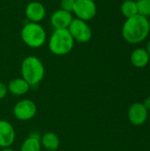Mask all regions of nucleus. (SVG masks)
Returning <instances> with one entry per match:
<instances>
[{
  "label": "nucleus",
  "mask_w": 150,
  "mask_h": 151,
  "mask_svg": "<svg viewBox=\"0 0 150 151\" xmlns=\"http://www.w3.org/2000/svg\"><path fill=\"white\" fill-rule=\"evenodd\" d=\"M8 94V88H7V86L3 83V82H0V101L3 100Z\"/></svg>",
  "instance_id": "obj_19"
},
{
  "label": "nucleus",
  "mask_w": 150,
  "mask_h": 151,
  "mask_svg": "<svg viewBox=\"0 0 150 151\" xmlns=\"http://www.w3.org/2000/svg\"><path fill=\"white\" fill-rule=\"evenodd\" d=\"M138 14L149 18L150 17V0H136Z\"/></svg>",
  "instance_id": "obj_17"
},
{
  "label": "nucleus",
  "mask_w": 150,
  "mask_h": 151,
  "mask_svg": "<svg viewBox=\"0 0 150 151\" xmlns=\"http://www.w3.org/2000/svg\"><path fill=\"white\" fill-rule=\"evenodd\" d=\"M121 13L126 19L132 18L138 14V9L136 1L133 0H125L120 7Z\"/></svg>",
  "instance_id": "obj_16"
},
{
  "label": "nucleus",
  "mask_w": 150,
  "mask_h": 151,
  "mask_svg": "<svg viewBox=\"0 0 150 151\" xmlns=\"http://www.w3.org/2000/svg\"><path fill=\"white\" fill-rule=\"evenodd\" d=\"M67 29L73 38L74 42L86 43L92 39L93 32L87 21L75 18L72 20Z\"/></svg>",
  "instance_id": "obj_5"
},
{
  "label": "nucleus",
  "mask_w": 150,
  "mask_h": 151,
  "mask_svg": "<svg viewBox=\"0 0 150 151\" xmlns=\"http://www.w3.org/2000/svg\"><path fill=\"white\" fill-rule=\"evenodd\" d=\"M55 151H57V150H55Z\"/></svg>",
  "instance_id": "obj_25"
},
{
  "label": "nucleus",
  "mask_w": 150,
  "mask_h": 151,
  "mask_svg": "<svg viewBox=\"0 0 150 151\" xmlns=\"http://www.w3.org/2000/svg\"><path fill=\"white\" fill-rule=\"evenodd\" d=\"M143 105L145 106V108L149 111H150V96H147L145 99H144V101H143Z\"/></svg>",
  "instance_id": "obj_20"
},
{
  "label": "nucleus",
  "mask_w": 150,
  "mask_h": 151,
  "mask_svg": "<svg viewBox=\"0 0 150 151\" xmlns=\"http://www.w3.org/2000/svg\"><path fill=\"white\" fill-rule=\"evenodd\" d=\"M146 50L148 51V53L149 54V56H150V40L147 42V45H146Z\"/></svg>",
  "instance_id": "obj_21"
},
{
  "label": "nucleus",
  "mask_w": 150,
  "mask_h": 151,
  "mask_svg": "<svg viewBox=\"0 0 150 151\" xmlns=\"http://www.w3.org/2000/svg\"><path fill=\"white\" fill-rule=\"evenodd\" d=\"M72 1H75V0H72Z\"/></svg>",
  "instance_id": "obj_24"
},
{
  "label": "nucleus",
  "mask_w": 150,
  "mask_h": 151,
  "mask_svg": "<svg viewBox=\"0 0 150 151\" xmlns=\"http://www.w3.org/2000/svg\"><path fill=\"white\" fill-rule=\"evenodd\" d=\"M42 148H44L47 151L57 150L60 146L59 137L52 132H47L41 136Z\"/></svg>",
  "instance_id": "obj_15"
},
{
  "label": "nucleus",
  "mask_w": 150,
  "mask_h": 151,
  "mask_svg": "<svg viewBox=\"0 0 150 151\" xmlns=\"http://www.w3.org/2000/svg\"><path fill=\"white\" fill-rule=\"evenodd\" d=\"M25 14L29 22L40 23L46 16V9L42 3L33 1L26 6Z\"/></svg>",
  "instance_id": "obj_10"
},
{
  "label": "nucleus",
  "mask_w": 150,
  "mask_h": 151,
  "mask_svg": "<svg viewBox=\"0 0 150 151\" xmlns=\"http://www.w3.org/2000/svg\"><path fill=\"white\" fill-rule=\"evenodd\" d=\"M149 19L140 14L126 19L122 27V36L130 44L142 42L149 35Z\"/></svg>",
  "instance_id": "obj_1"
},
{
  "label": "nucleus",
  "mask_w": 150,
  "mask_h": 151,
  "mask_svg": "<svg viewBox=\"0 0 150 151\" xmlns=\"http://www.w3.org/2000/svg\"><path fill=\"white\" fill-rule=\"evenodd\" d=\"M149 19V30H150V17L148 19Z\"/></svg>",
  "instance_id": "obj_23"
},
{
  "label": "nucleus",
  "mask_w": 150,
  "mask_h": 151,
  "mask_svg": "<svg viewBox=\"0 0 150 151\" xmlns=\"http://www.w3.org/2000/svg\"><path fill=\"white\" fill-rule=\"evenodd\" d=\"M21 77L30 85L37 86L44 78L45 68L42 62L35 56L25 58L20 66Z\"/></svg>",
  "instance_id": "obj_2"
},
{
  "label": "nucleus",
  "mask_w": 150,
  "mask_h": 151,
  "mask_svg": "<svg viewBox=\"0 0 150 151\" xmlns=\"http://www.w3.org/2000/svg\"><path fill=\"white\" fill-rule=\"evenodd\" d=\"M16 139L13 126L5 119H0V148H11Z\"/></svg>",
  "instance_id": "obj_9"
},
{
  "label": "nucleus",
  "mask_w": 150,
  "mask_h": 151,
  "mask_svg": "<svg viewBox=\"0 0 150 151\" xmlns=\"http://www.w3.org/2000/svg\"><path fill=\"white\" fill-rule=\"evenodd\" d=\"M97 12L96 4L94 0H75L72 8V13L77 19L84 21L93 19Z\"/></svg>",
  "instance_id": "obj_7"
},
{
  "label": "nucleus",
  "mask_w": 150,
  "mask_h": 151,
  "mask_svg": "<svg viewBox=\"0 0 150 151\" xmlns=\"http://www.w3.org/2000/svg\"><path fill=\"white\" fill-rule=\"evenodd\" d=\"M72 19V12L58 9L51 14L50 24L54 29H65L69 27Z\"/></svg>",
  "instance_id": "obj_11"
},
{
  "label": "nucleus",
  "mask_w": 150,
  "mask_h": 151,
  "mask_svg": "<svg viewBox=\"0 0 150 151\" xmlns=\"http://www.w3.org/2000/svg\"><path fill=\"white\" fill-rule=\"evenodd\" d=\"M23 42L33 49H38L42 47L47 39L45 29L40 23L28 22L25 24L20 33Z\"/></svg>",
  "instance_id": "obj_4"
},
{
  "label": "nucleus",
  "mask_w": 150,
  "mask_h": 151,
  "mask_svg": "<svg viewBox=\"0 0 150 151\" xmlns=\"http://www.w3.org/2000/svg\"><path fill=\"white\" fill-rule=\"evenodd\" d=\"M150 56L144 48L135 49L130 56V61L132 65L136 68H143L148 65Z\"/></svg>",
  "instance_id": "obj_13"
},
{
  "label": "nucleus",
  "mask_w": 150,
  "mask_h": 151,
  "mask_svg": "<svg viewBox=\"0 0 150 151\" xmlns=\"http://www.w3.org/2000/svg\"><path fill=\"white\" fill-rule=\"evenodd\" d=\"M73 4H74V1H72V0H61L60 1V9L72 13Z\"/></svg>",
  "instance_id": "obj_18"
},
{
  "label": "nucleus",
  "mask_w": 150,
  "mask_h": 151,
  "mask_svg": "<svg viewBox=\"0 0 150 151\" xmlns=\"http://www.w3.org/2000/svg\"><path fill=\"white\" fill-rule=\"evenodd\" d=\"M13 116L19 121H28L34 119L37 113V106L30 99L19 101L12 109Z\"/></svg>",
  "instance_id": "obj_6"
},
{
  "label": "nucleus",
  "mask_w": 150,
  "mask_h": 151,
  "mask_svg": "<svg viewBox=\"0 0 150 151\" xmlns=\"http://www.w3.org/2000/svg\"><path fill=\"white\" fill-rule=\"evenodd\" d=\"M149 117V111L145 108L142 103L136 102L133 104L127 111V118L129 122L136 127L146 123Z\"/></svg>",
  "instance_id": "obj_8"
},
{
  "label": "nucleus",
  "mask_w": 150,
  "mask_h": 151,
  "mask_svg": "<svg viewBox=\"0 0 150 151\" xmlns=\"http://www.w3.org/2000/svg\"><path fill=\"white\" fill-rule=\"evenodd\" d=\"M74 40L67 28L55 29L48 42L50 51L56 56L69 54L74 47Z\"/></svg>",
  "instance_id": "obj_3"
},
{
  "label": "nucleus",
  "mask_w": 150,
  "mask_h": 151,
  "mask_svg": "<svg viewBox=\"0 0 150 151\" xmlns=\"http://www.w3.org/2000/svg\"><path fill=\"white\" fill-rule=\"evenodd\" d=\"M41 135L36 132H32L22 142L20 151H41Z\"/></svg>",
  "instance_id": "obj_14"
},
{
  "label": "nucleus",
  "mask_w": 150,
  "mask_h": 151,
  "mask_svg": "<svg viewBox=\"0 0 150 151\" xmlns=\"http://www.w3.org/2000/svg\"><path fill=\"white\" fill-rule=\"evenodd\" d=\"M0 151H14L11 148H4V149H2Z\"/></svg>",
  "instance_id": "obj_22"
},
{
  "label": "nucleus",
  "mask_w": 150,
  "mask_h": 151,
  "mask_svg": "<svg viewBox=\"0 0 150 151\" xmlns=\"http://www.w3.org/2000/svg\"><path fill=\"white\" fill-rule=\"evenodd\" d=\"M8 92L11 93L12 96H21L26 95L29 89H30V85L22 78H15L12 79L7 85Z\"/></svg>",
  "instance_id": "obj_12"
}]
</instances>
